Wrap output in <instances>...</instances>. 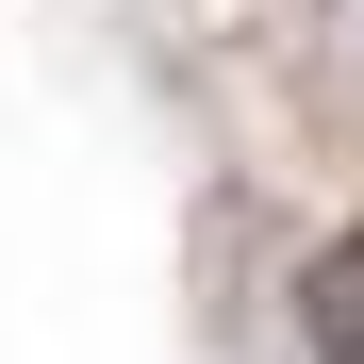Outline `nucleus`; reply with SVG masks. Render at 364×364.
Listing matches in <instances>:
<instances>
[{
	"instance_id": "obj_1",
	"label": "nucleus",
	"mask_w": 364,
	"mask_h": 364,
	"mask_svg": "<svg viewBox=\"0 0 364 364\" xmlns=\"http://www.w3.org/2000/svg\"><path fill=\"white\" fill-rule=\"evenodd\" d=\"M298 331H315V364H364V232H348V249H315V282H298Z\"/></svg>"
},
{
	"instance_id": "obj_2",
	"label": "nucleus",
	"mask_w": 364,
	"mask_h": 364,
	"mask_svg": "<svg viewBox=\"0 0 364 364\" xmlns=\"http://www.w3.org/2000/svg\"><path fill=\"white\" fill-rule=\"evenodd\" d=\"M331 33H348V50H364V0H331Z\"/></svg>"
}]
</instances>
